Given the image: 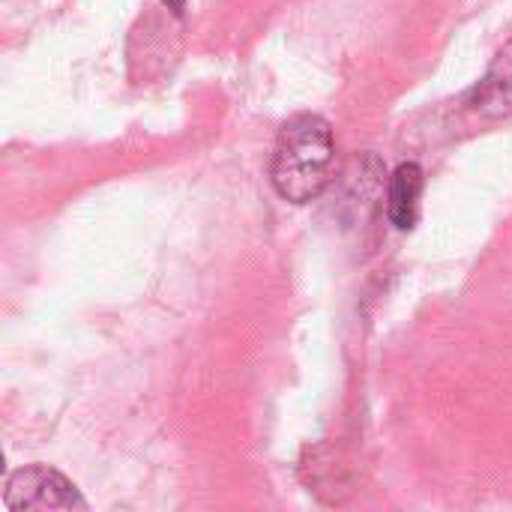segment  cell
<instances>
[{"instance_id":"277c9868","label":"cell","mask_w":512,"mask_h":512,"mask_svg":"<svg viewBox=\"0 0 512 512\" xmlns=\"http://www.w3.org/2000/svg\"><path fill=\"white\" fill-rule=\"evenodd\" d=\"M423 168L417 162H402L387 186V216L399 231H411L420 219V195H423Z\"/></svg>"},{"instance_id":"3957f363","label":"cell","mask_w":512,"mask_h":512,"mask_svg":"<svg viewBox=\"0 0 512 512\" xmlns=\"http://www.w3.org/2000/svg\"><path fill=\"white\" fill-rule=\"evenodd\" d=\"M471 105L486 117H510L512 114V39L498 51L489 72L474 87Z\"/></svg>"},{"instance_id":"5b68a950","label":"cell","mask_w":512,"mask_h":512,"mask_svg":"<svg viewBox=\"0 0 512 512\" xmlns=\"http://www.w3.org/2000/svg\"><path fill=\"white\" fill-rule=\"evenodd\" d=\"M162 3H165L174 15H180V12H183V6H186V0H162Z\"/></svg>"},{"instance_id":"7a4b0ae2","label":"cell","mask_w":512,"mask_h":512,"mask_svg":"<svg viewBox=\"0 0 512 512\" xmlns=\"http://www.w3.org/2000/svg\"><path fill=\"white\" fill-rule=\"evenodd\" d=\"M3 507L9 512H69L87 510V501L60 471L45 465H27L6 477Z\"/></svg>"},{"instance_id":"6da1fadb","label":"cell","mask_w":512,"mask_h":512,"mask_svg":"<svg viewBox=\"0 0 512 512\" xmlns=\"http://www.w3.org/2000/svg\"><path fill=\"white\" fill-rule=\"evenodd\" d=\"M336 168L333 126L318 114L291 117L276 138L270 180L279 198L291 204H309L324 195Z\"/></svg>"}]
</instances>
